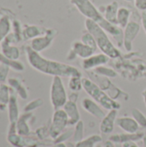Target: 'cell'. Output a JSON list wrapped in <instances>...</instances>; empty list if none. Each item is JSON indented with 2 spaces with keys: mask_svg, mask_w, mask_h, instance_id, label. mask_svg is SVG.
<instances>
[{
  "mask_svg": "<svg viewBox=\"0 0 146 147\" xmlns=\"http://www.w3.org/2000/svg\"><path fill=\"white\" fill-rule=\"evenodd\" d=\"M125 1H126V2H132V1H134V0H125Z\"/></svg>",
  "mask_w": 146,
  "mask_h": 147,
  "instance_id": "cell-46",
  "label": "cell"
},
{
  "mask_svg": "<svg viewBox=\"0 0 146 147\" xmlns=\"http://www.w3.org/2000/svg\"><path fill=\"white\" fill-rule=\"evenodd\" d=\"M50 100L54 110L63 109V107L68 101L67 93L61 77L55 76L52 78L50 89Z\"/></svg>",
  "mask_w": 146,
  "mask_h": 147,
  "instance_id": "cell-4",
  "label": "cell"
},
{
  "mask_svg": "<svg viewBox=\"0 0 146 147\" xmlns=\"http://www.w3.org/2000/svg\"><path fill=\"white\" fill-rule=\"evenodd\" d=\"M32 116H33V114L31 112H24V114L19 116L16 121L17 134L22 136H28L30 134V128L28 124V121Z\"/></svg>",
  "mask_w": 146,
  "mask_h": 147,
  "instance_id": "cell-17",
  "label": "cell"
},
{
  "mask_svg": "<svg viewBox=\"0 0 146 147\" xmlns=\"http://www.w3.org/2000/svg\"><path fill=\"white\" fill-rule=\"evenodd\" d=\"M57 32L53 29H47L46 33L43 35H40V36H38L34 39L32 40L31 41V45L30 47L36 52L40 53L41 51H44L45 49L48 48L55 35H56Z\"/></svg>",
  "mask_w": 146,
  "mask_h": 147,
  "instance_id": "cell-8",
  "label": "cell"
},
{
  "mask_svg": "<svg viewBox=\"0 0 146 147\" xmlns=\"http://www.w3.org/2000/svg\"><path fill=\"white\" fill-rule=\"evenodd\" d=\"M131 10L126 7H120L117 13V25L121 28H125L126 26L130 22Z\"/></svg>",
  "mask_w": 146,
  "mask_h": 147,
  "instance_id": "cell-22",
  "label": "cell"
},
{
  "mask_svg": "<svg viewBox=\"0 0 146 147\" xmlns=\"http://www.w3.org/2000/svg\"><path fill=\"white\" fill-rule=\"evenodd\" d=\"M119 9V3L116 1H113L111 3L108 4L104 9L103 17L114 24H117V13Z\"/></svg>",
  "mask_w": 146,
  "mask_h": 147,
  "instance_id": "cell-20",
  "label": "cell"
},
{
  "mask_svg": "<svg viewBox=\"0 0 146 147\" xmlns=\"http://www.w3.org/2000/svg\"><path fill=\"white\" fill-rule=\"evenodd\" d=\"M81 41L83 42L85 45L89 46V47H91L95 52H96L98 46H97V43L96 41V39L94 38V36L90 33H89L88 31L86 33H84L81 37Z\"/></svg>",
  "mask_w": 146,
  "mask_h": 147,
  "instance_id": "cell-29",
  "label": "cell"
},
{
  "mask_svg": "<svg viewBox=\"0 0 146 147\" xmlns=\"http://www.w3.org/2000/svg\"><path fill=\"white\" fill-rule=\"evenodd\" d=\"M28 147H30V146H28Z\"/></svg>",
  "mask_w": 146,
  "mask_h": 147,
  "instance_id": "cell-47",
  "label": "cell"
},
{
  "mask_svg": "<svg viewBox=\"0 0 146 147\" xmlns=\"http://www.w3.org/2000/svg\"><path fill=\"white\" fill-rule=\"evenodd\" d=\"M141 22H142V26L144 28V30L146 34V10L142 11L141 14Z\"/></svg>",
  "mask_w": 146,
  "mask_h": 147,
  "instance_id": "cell-38",
  "label": "cell"
},
{
  "mask_svg": "<svg viewBox=\"0 0 146 147\" xmlns=\"http://www.w3.org/2000/svg\"><path fill=\"white\" fill-rule=\"evenodd\" d=\"M140 31V25L134 21L129 22L124 28V44L123 46L127 51L133 48V41Z\"/></svg>",
  "mask_w": 146,
  "mask_h": 147,
  "instance_id": "cell-9",
  "label": "cell"
},
{
  "mask_svg": "<svg viewBox=\"0 0 146 147\" xmlns=\"http://www.w3.org/2000/svg\"><path fill=\"white\" fill-rule=\"evenodd\" d=\"M77 10L86 18L92 19L96 22L101 20L103 16L100 10L92 3L90 0H70Z\"/></svg>",
  "mask_w": 146,
  "mask_h": 147,
  "instance_id": "cell-6",
  "label": "cell"
},
{
  "mask_svg": "<svg viewBox=\"0 0 146 147\" xmlns=\"http://www.w3.org/2000/svg\"><path fill=\"white\" fill-rule=\"evenodd\" d=\"M83 122L82 121H79L76 125H75V130L73 132L72 139L73 140L77 143L83 139Z\"/></svg>",
  "mask_w": 146,
  "mask_h": 147,
  "instance_id": "cell-30",
  "label": "cell"
},
{
  "mask_svg": "<svg viewBox=\"0 0 146 147\" xmlns=\"http://www.w3.org/2000/svg\"><path fill=\"white\" fill-rule=\"evenodd\" d=\"M47 29H43L37 26H28L23 30V35L25 39H34L38 36L43 35L46 33Z\"/></svg>",
  "mask_w": 146,
  "mask_h": 147,
  "instance_id": "cell-23",
  "label": "cell"
},
{
  "mask_svg": "<svg viewBox=\"0 0 146 147\" xmlns=\"http://www.w3.org/2000/svg\"><path fill=\"white\" fill-rule=\"evenodd\" d=\"M0 63L9 65L15 71H22L25 69V67L22 62H20L18 60L10 59L7 58L6 56H4L1 53H0Z\"/></svg>",
  "mask_w": 146,
  "mask_h": 147,
  "instance_id": "cell-24",
  "label": "cell"
},
{
  "mask_svg": "<svg viewBox=\"0 0 146 147\" xmlns=\"http://www.w3.org/2000/svg\"><path fill=\"white\" fill-rule=\"evenodd\" d=\"M63 109L66 113L69 121H68V126H74L76 125L80 120V113L78 111L77 103L75 102L68 100L65 106L63 107Z\"/></svg>",
  "mask_w": 146,
  "mask_h": 147,
  "instance_id": "cell-13",
  "label": "cell"
},
{
  "mask_svg": "<svg viewBox=\"0 0 146 147\" xmlns=\"http://www.w3.org/2000/svg\"><path fill=\"white\" fill-rule=\"evenodd\" d=\"M30 147H39V146H38V145H34V146H30Z\"/></svg>",
  "mask_w": 146,
  "mask_h": 147,
  "instance_id": "cell-45",
  "label": "cell"
},
{
  "mask_svg": "<svg viewBox=\"0 0 146 147\" xmlns=\"http://www.w3.org/2000/svg\"><path fill=\"white\" fill-rule=\"evenodd\" d=\"M68 116L63 109L55 110L49 127V136L52 140L58 138L68 126Z\"/></svg>",
  "mask_w": 146,
  "mask_h": 147,
  "instance_id": "cell-5",
  "label": "cell"
},
{
  "mask_svg": "<svg viewBox=\"0 0 146 147\" xmlns=\"http://www.w3.org/2000/svg\"><path fill=\"white\" fill-rule=\"evenodd\" d=\"M103 147H115V146H114V142L108 140H107V141L104 143V146H103Z\"/></svg>",
  "mask_w": 146,
  "mask_h": 147,
  "instance_id": "cell-41",
  "label": "cell"
},
{
  "mask_svg": "<svg viewBox=\"0 0 146 147\" xmlns=\"http://www.w3.org/2000/svg\"><path fill=\"white\" fill-rule=\"evenodd\" d=\"M132 115L133 119L138 122L139 127H146V116L138 109H132Z\"/></svg>",
  "mask_w": 146,
  "mask_h": 147,
  "instance_id": "cell-31",
  "label": "cell"
},
{
  "mask_svg": "<svg viewBox=\"0 0 146 147\" xmlns=\"http://www.w3.org/2000/svg\"><path fill=\"white\" fill-rule=\"evenodd\" d=\"M97 22L108 34L112 35V37L116 40L119 47L123 46V44H124L123 28L119 27L117 24H114V23H112V22L107 21L104 17H102Z\"/></svg>",
  "mask_w": 146,
  "mask_h": 147,
  "instance_id": "cell-7",
  "label": "cell"
},
{
  "mask_svg": "<svg viewBox=\"0 0 146 147\" xmlns=\"http://www.w3.org/2000/svg\"><path fill=\"white\" fill-rule=\"evenodd\" d=\"M96 72H97L98 74H101L102 76H105V77H108V78H114L117 76V73L113 70V69H110V68H108V67H105L103 65L102 66H99V67H96L95 69Z\"/></svg>",
  "mask_w": 146,
  "mask_h": 147,
  "instance_id": "cell-32",
  "label": "cell"
},
{
  "mask_svg": "<svg viewBox=\"0 0 146 147\" xmlns=\"http://www.w3.org/2000/svg\"><path fill=\"white\" fill-rule=\"evenodd\" d=\"M142 140H143V142H144V147H146V134L144 135Z\"/></svg>",
  "mask_w": 146,
  "mask_h": 147,
  "instance_id": "cell-44",
  "label": "cell"
},
{
  "mask_svg": "<svg viewBox=\"0 0 146 147\" xmlns=\"http://www.w3.org/2000/svg\"><path fill=\"white\" fill-rule=\"evenodd\" d=\"M52 147H66L64 143H56Z\"/></svg>",
  "mask_w": 146,
  "mask_h": 147,
  "instance_id": "cell-42",
  "label": "cell"
},
{
  "mask_svg": "<svg viewBox=\"0 0 146 147\" xmlns=\"http://www.w3.org/2000/svg\"><path fill=\"white\" fill-rule=\"evenodd\" d=\"M10 29V22L8 17L3 16L0 19V43L9 34Z\"/></svg>",
  "mask_w": 146,
  "mask_h": 147,
  "instance_id": "cell-27",
  "label": "cell"
},
{
  "mask_svg": "<svg viewBox=\"0 0 146 147\" xmlns=\"http://www.w3.org/2000/svg\"><path fill=\"white\" fill-rule=\"evenodd\" d=\"M117 114L118 111L116 109H112L109 110L108 114H106L103 119H102L100 124V131L102 134H109L114 131V125L116 123Z\"/></svg>",
  "mask_w": 146,
  "mask_h": 147,
  "instance_id": "cell-10",
  "label": "cell"
},
{
  "mask_svg": "<svg viewBox=\"0 0 146 147\" xmlns=\"http://www.w3.org/2000/svg\"><path fill=\"white\" fill-rule=\"evenodd\" d=\"M27 60L31 67L44 74L51 76H59L65 78L82 77L81 72L74 66L63 64L58 61L47 59L41 56L40 53L34 51L30 46L25 47Z\"/></svg>",
  "mask_w": 146,
  "mask_h": 147,
  "instance_id": "cell-1",
  "label": "cell"
},
{
  "mask_svg": "<svg viewBox=\"0 0 146 147\" xmlns=\"http://www.w3.org/2000/svg\"><path fill=\"white\" fill-rule=\"evenodd\" d=\"M8 84H9V87L17 94V96H19L20 98H22L23 100L28 98V94L26 88L17 78H12L8 79Z\"/></svg>",
  "mask_w": 146,
  "mask_h": 147,
  "instance_id": "cell-21",
  "label": "cell"
},
{
  "mask_svg": "<svg viewBox=\"0 0 146 147\" xmlns=\"http://www.w3.org/2000/svg\"><path fill=\"white\" fill-rule=\"evenodd\" d=\"M43 104V101L40 98L35 99L34 101H31L30 102H28L23 109L24 112H32L33 110L40 108L41 105Z\"/></svg>",
  "mask_w": 146,
  "mask_h": 147,
  "instance_id": "cell-33",
  "label": "cell"
},
{
  "mask_svg": "<svg viewBox=\"0 0 146 147\" xmlns=\"http://www.w3.org/2000/svg\"><path fill=\"white\" fill-rule=\"evenodd\" d=\"M84 24L86 30L90 33L96 39L98 48L102 51V53L106 54L108 58L111 59H116L120 56V53L118 48L115 47V46L109 39L108 34L102 29L97 22L86 18Z\"/></svg>",
  "mask_w": 146,
  "mask_h": 147,
  "instance_id": "cell-2",
  "label": "cell"
},
{
  "mask_svg": "<svg viewBox=\"0 0 146 147\" xmlns=\"http://www.w3.org/2000/svg\"><path fill=\"white\" fill-rule=\"evenodd\" d=\"M72 135H73V132H71V131H67V132L62 133L58 138H56L54 140V144H56V143H63L64 141L67 140Z\"/></svg>",
  "mask_w": 146,
  "mask_h": 147,
  "instance_id": "cell-35",
  "label": "cell"
},
{
  "mask_svg": "<svg viewBox=\"0 0 146 147\" xmlns=\"http://www.w3.org/2000/svg\"><path fill=\"white\" fill-rule=\"evenodd\" d=\"M71 51L74 53V54L76 56H77L79 58H82L83 59L90 57L91 55H93L96 53L91 47L85 45L81 40L80 41H75V42L72 43Z\"/></svg>",
  "mask_w": 146,
  "mask_h": 147,
  "instance_id": "cell-16",
  "label": "cell"
},
{
  "mask_svg": "<svg viewBox=\"0 0 146 147\" xmlns=\"http://www.w3.org/2000/svg\"><path fill=\"white\" fill-rule=\"evenodd\" d=\"M10 94L11 89H9V87L4 83L0 84V105H2L3 108L8 105L10 98Z\"/></svg>",
  "mask_w": 146,
  "mask_h": 147,
  "instance_id": "cell-26",
  "label": "cell"
},
{
  "mask_svg": "<svg viewBox=\"0 0 146 147\" xmlns=\"http://www.w3.org/2000/svg\"><path fill=\"white\" fill-rule=\"evenodd\" d=\"M68 87L72 92H77L80 91L83 89V82H82V77H72L70 78Z\"/></svg>",
  "mask_w": 146,
  "mask_h": 147,
  "instance_id": "cell-28",
  "label": "cell"
},
{
  "mask_svg": "<svg viewBox=\"0 0 146 147\" xmlns=\"http://www.w3.org/2000/svg\"><path fill=\"white\" fill-rule=\"evenodd\" d=\"M144 134H139V133H135V134H129V133H126V134H114L109 137V140L113 141L114 143H126V142H129V141H138L139 140H142L144 137Z\"/></svg>",
  "mask_w": 146,
  "mask_h": 147,
  "instance_id": "cell-19",
  "label": "cell"
},
{
  "mask_svg": "<svg viewBox=\"0 0 146 147\" xmlns=\"http://www.w3.org/2000/svg\"><path fill=\"white\" fill-rule=\"evenodd\" d=\"M109 60V58L104 53H98L93 54L90 57L83 59V67L85 70H89L93 68H96L107 64Z\"/></svg>",
  "mask_w": 146,
  "mask_h": 147,
  "instance_id": "cell-12",
  "label": "cell"
},
{
  "mask_svg": "<svg viewBox=\"0 0 146 147\" xmlns=\"http://www.w3.org/2000/svg\"><path fill=\"white\" fill-rule=\"evenodd\" d=\"M102 140V139L100 135L93 134L86 139H83L82 140L77 142L75 147H95L96 144L100 143Z\"/></svg>",
  "mask_w": 146,
  "mask_h": 147,
  "instance_id": "cell-25",
  "label": "cell"
},
{
  "mask_svg": "<svg viewBox=\"0 0 146 147\" xmlns=\"http://www.w3.org/2000/svg\"><path fill=\"white\" fill-rule=\"evenodd\" d=\"M77 94L76 92H72L70 96H69V100L70 101H72V102H77Z\"/></svg>",
  "mask_w": 146,
  "mask_h": 147,
  "instance_id": "cell-40",
  "label": "cell"
},
{
  "mask_svg": "<svg viewBox=\"0 0 146 147\" xmlns=\"http://www.w3.org/2000/svg\"><path fill=\"white\" fill-rule=\"evenodd\" d=\"M134 4L138 9L141 11L146 10V0H134Z\"/></svg>",
  "mask_w": 146,
  "mask_h": 147,
  "instance_id": "cell-37",
  "label": "cell"
},
{
  "mask_svg": "<svg viewBox=\"0 0 146 147\" xmlns=\"http://www.w3.org/2000/svg\"><path fill=\"white\" fill-rule=\"evenodd\" d=\"M0 64H1V63H0Z\"/></svg>",
  "mask_w": 146,
  "mask_h": 147,
  "instance_id": "cell-48",
  "label": "cell"
},
{
  "mask_svg": "<svg viewBox=\"0 0 146 147\" xmlns=\"http://www.w3.org/2000/svg\"><path fill=\"white\" fill-rule=\"evenodd\" d=\"M120 128H121L126 133L135 134L138 133L139 125L133 119V117H120L116 119L115 123Z\"/></svg>",
  "mask_w": 146,
  "mask_h": 147,
  "instance_id": "cell-14",
  "label": "cell"
},
{
  "mask_svg": "<svg viewBox=\"0 0 146 147\" xmlns=\"http://www.w3.org/2000/svg\"><path fill=\"white\" fill-rule=\"evenodd\" d=\"M122 147H139L134 141H129L122 144Z\"/></svg>",
  "mask_w": 146,
  "mask_h": 147,
  "instance_id": "cell-39",
  "label": "cell"
},
{
  "mask_svg": "<svg viewBox=\"0 0 146 147\" xmlns=\"http://www.w3.org/2000/svg\"><path fill=\"white\" fill-rule=\"evenodd\" d=\"M15 92L11 89L10 98L8 103V116L9 123H16L19 118V108Z\"/></svg>",
  "mask_w": 146,
  "mask_h": 147,
  "instance_id": "cell-15",
  "label": "cell"
},
{
  "mask_svg": "<svg viewBox=\"0 0 146 147\" xmlns=\"http://www.w3.org/2000/svg\"><path fill=\"white\" fill-rule=\"evenodd\" d=\"M1 49H2V53L6 56L7 58L13 59V60H17L18 58L20 57V51L19 49L13 46L5 37V39L1 42Z\"/></svg>",
  "mask_w": 146,
  "mask_h": 147,
  "instance_id": "cell-18",
  "label": "cell"
},
{
  "mask_svg": "<svg viewBox=\"0 0 146 147\" xmlns=\"http://www.w3.org/2000/svg\"><path fill=\"white\" fill-rule=\"evenodd\" d=\"M100 106L101 105H99L96 101H94L93 99H90V98H84L82 101V107L86 112H88L91 115L95 116L96 118L102 120L104 118L106 114H105L104 110Z\"/></svg>",
  "mask_w": 146,
  "mask_h": 147,
  "instance_id": "cell-11",
  "label": "cell"
},
{
  "mask_svg": "<svg viewBox=\"0 0 146 147\" xmlns=\"http://www.w3.org/2000/svg\"><path fill=\"white\" fill-rule=\"evenodd\" d=\"M82 82L83 89L85 90V92L102 108L108 111L112 109L119 110L120 109V104L114 98L107 95L104 90H102L96 84L85 78H82Z\"/></svg>",
  "mask_w": 146,
  "mask_h": 147,
  "instance_id": "cell-3",
  "label": "cell"
},
{
  "mask_svg": "<svg viewBox=\"0 0 146 147\" xmlns=\"http://www.w3.org/2000/svg\"><path fill=\"white\" fill-rule=\"evenodd\" d=\"M36 134L38 136V138L40 139H45L47 135H49V128L46 129L45 127L38 128L36 130Z\"/></svg>",
  "mask_w": 146,
  "mask_h": 147,
  "instance_id": "cell-36",
  "label": "cell"
},
{
  "mask_svg": "<svg viewBox=\"0 0 146 147\" xmlns=\"http://www.w3.org/2000/svg\"><path fill=\"white\" fill-rule=\"evenodd\" d=\"M143 98H144V102H145V104L146 106V89L143 91Z\"/></svg>",
  "mask_w": 146,
  "mask_h": 147,
  "instance_id": "cell-43",
  "label": "cell"
},
{
  "mask_svg": "<svg viewBox=\"0 0 146 147\" xmlns=\"http://www.w3.org/2000/svg\"><path fill=\"white\" fill-rule=\"evenodd\" d=\"M10 67L4 64H0V84L5 83L7 80Z\"/></svg>",
  "mask_w": 146,
  "mask_h": 147,
  "instance_id": "cell-34",
  "label": "cell"
}]
</instances>
